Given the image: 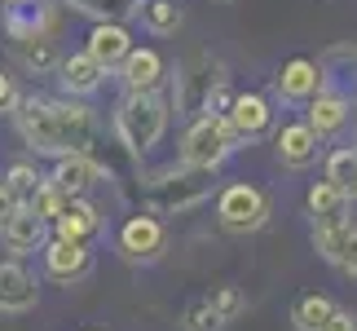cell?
I'll return each mask as SVG.
<instances>
[{"mask_svg":"<svg viewBox=\"0 0 357 331\" xmlns=\"http://www.w3.org/2000/svg\"><path fill=\"white\" fill-rule=\"evenodd\" d=\"M18 133L36 155H89L102 137V124L79 102H53V98H18Z\"/></svg>","mask_w":357,"mask_h":331,"instance_id":"6da1fadb","label":"cell"},{"mask_svg":"<svg viewBox=\"0 0 357 331\" xmlns=\"http://www.w3.org/2000/svg\"><path fill=\"white\" fill-rule=\"evenodd\" d=\"M142 203L150 216H181V212H195L199 203L212 199V172L203 168H185V163H168V168L142 177Z\"/></svg>","mask_w":357,"mask_h":331,"instance_id":"7a4b0ae2","label":"cell"},{"mask_svg":"<svg viewBox=\"0 0 357 331\" xmlns=\"http://www.w3.org/2000/svg\"><path fill=\"white\" fill-rule=\"evenodd\" d=\"M225 62L212 58L208 49L190 53V58L176 66V115L199 119V115H225L221 106H229L225 98Z\"/></svg>","mask_w":357,"mask_h":331,"instance_id":"3957f363","label":"cell"},{"mask_svg":"<svg viewBox=\"0 0 357 331\" xmlns=\"http://www.w3.org/2000/svg\"><path fill=\"white\" fill-rule=\"evenodd\" d=\"M163 128H168V98L163 93H123L115 110V142L128 155H150L159 146Z\"/></svg>","mask_w":357,"mask_h":331,"instance_id":"277c9868","label":"cell"},{"mask_svg":"<svg viewBox=\"0 0 357 331\" xmlns=\"http://www.w3.org/2000/svg\"><path fill=\"white\" fill-rule=\"evenodd\" d=\"M238 150V137L229 133L225 115H199L190 119V128L181 137V163L185 168H203V172H216L221 163Z\"/></svg>","mask_w":357,"mask_h":331,"instance_id":"5b68a950","label":"cell"},{"mask_svg":"<svg viewBox=\"0 0 357 331\" xmlns=\"http://www.w3.org/2000/svg\"><path fill=\"white\" fill-rule=\"evenodd\" d=\"M265 221H269V195L260 186L229 182L216 195V226L225 234H256Z\"/></svg>","mask_w":357,"mask_h":331,"instance_id":"8992f818","label":"cell"},{"mask_svg":"<svg viewBox=\"0 0 357 331\" xmlns=\"http://www.w3.org/2000/svg\"><path fill=\"white\" fill-rule=\"evenodd\" d=\"M0 22L9 40H53L58 27V5L53 0H0Z\"/></svg>","mask_w":357,"mask_h":331,"instance_id":"52a82bcc","label":"cell"},{"mask_svg":"<svg viewBox=\"0 0 357 331\" xmlns=\"http://www.w3.org/2000/svg\"><path fill=\"white\" fill-rule=\"evenodd\" d=\"M163 247H168V234H163L159 216L132 212L119 226V252H123V260H132V265H150V260H159Z\"/></svg>","mask_w":357,"mask_h":331,"instance_id":"ba28073f","label":"cell"},{"mask_svg":"<svg viewBox=\"0 0 357 331\" xmlns=\"http://www.w3.org/2000/svg\"><path fill=\"white\" fill-rule=\"evenodd\" d=\"M225 124H229V133L238 137V146L260 142V137L273 128V110L260 93H238V98H229V106H225Z\"/></svg>","mask_w":357,"mask_h":331,"instance_id":"9c48e42d","label":"cell"},{"mask_svg":"<svg viewBox=\"0 0 357 331\" xmlns=\"http://www.w3.org/2000/svg\"><path fill=\"white\" fill-rule=\"evenodd\" d=\"M273 155L291 172L309 168V163L318 159V133H313L305 119H287L282 128H273Z\"/></svg>","mask_w":357,"mask_h":331,"instance_id":"30bf717a","label":"cell"},{"mask_svg":"<svg viewBox=\"0 0 357 331\" xmlns=\"http://www.w3.org/2000/svg\"><path fill=\"white\" fill-rule=\"evenodd\" d=\"M40 305V279L18 260H0V314H31Z\"/></svg>","mask_w":357,"mask_h":331,"instance_id":"8fae6325","label":"cell"},{"mask_svg":"<svg viewBox=\"0 0 357 331\" xmlns=\"http://www.w3.org/2000/svg\"><path fill=\"white\" fill-rule=\"evenodd\" d=\"M318 71H322V89L326 93H335V98H344L349 106H357V45L326 49Z\"/></svg>","mask_w":357,"mask_h":331,"instance_id":"7c38bea8","label":"cell"},{"mask_svg":"<svg viewBox=\"0 0 357 331\" xmlns=\"http://www.w3.org/2000/svg\"><path fill=\"white\" fill-rule=\"evenodd\" d=\"M273 93H278L282 102H313V98L322 93V71H318V62H309V58L282 62L278 71H273Z\"/></svg>","mask_w":357,"mask_h":331,"instance_id":"4fadbf2b","label":"cell"},{"mask_svg":"<svg viewBox=\"0 0 357 331\" xmlns=\"http://www.w3.org/2000/svg\"><path fill=\"white\" fill-rule=\"evenodd\" d=\"M45 234H49V226L22 203V208L0 226V243H5L9 256H26V252H36V247H45Z\"/></svg>","mask_w":357,"mask_h":331,"instance_id":"5bb4252c","label":"cell"},{"mask_svg":"<svg viewBox=\"0 0 357 331\" xmlns=\"http://www.w3.org/2000/svg\"><path fill=\"white\" fill-rule=\"evenodd\" d=\"M89 58L102 66V71H115V66H123V58L132 53V36L128 27H115V22H98L89 31Z\"/></svg>","mask_w":357,"mask_h":331,"instance_id":"9a60e30c","label":"cell"},{"mask_svg":"<svg viewBox=\"0 0 357 331\" xmlns=\"http://www.w3.org/2000/svg\"><path fill=\"white\" fill-rule=\"evenodd\" d=\"M45 270H49V279H58V283H79V279H89V270H93V252L79 247V243L53 239V243H45Z\"/></svg>","mask_w":357,"mask_h":331,"instance_id":"2e32d148","label":"cell"},{"mask_svg":"<svg viewBox=\"0 0 357 331\" xmlns=\"http://www.w3.org/2000/svg\"><path fill=\"white\" fill-rule=\"evenodd\" d=\"M98 230H102V216L89 199H66V208L53 221V234H58L62 243H79V247H89V239Z\"/></svg>","mask_w":357,"mask_h":331,"instance_id":"e0dca14e","label":"cell"},{"mask_svg":"<svg viewBox=\"0 0 357 331\" xmlns=\"http://www.w3.org/2000/svg\"><path fill=\"white\" fill-rule=\"evenodd\" d=\"M98 182H102V172H98V163H93L89 155L58 159V163H53V177H49V186H58L66 199H84Z\"/></svg>","mask_w":357,"mask_h":331,"instance_id":"ac0fdd59","label":"cell"},{"mask_svg":"<svg viewBox=\"0 0 357 331\" xmlns=\"http://www.w3.org/2000/svg\"><path fill=\"white\" fill-rule=\"evenodd\" d=\"M119 71H123V89H128V93H159L168 66H163V58L155 49H132L128 58H123Z\"/></svg>","mask_w":357,"mask_h":331,"instance_id":"d6986e66","label":"cell"},{"mask_svg":"<svg viewBox=\"0 0 357 331\" xmlns=\"http://www.w3.org/2000/svg\"><path fill=\"white\" fill-rule=\"evenodd\" d=\"M58 80H62V89L71 93V98H89V93H98V89H102L106 71L89 58V53H71V58H62V62H58Z\"/></svg>","mask_w":357,"mask_h":331,"instance_id":"ffe728a7","label":"cell"},{"mask_svg":"<svg viewBox=\"0 0 357 331\" xmlns=\"http://www.w3.org/2000/svg\"><path fill=\"white\" fill-rule=\"evenodd\" d=\"M349 115H353V106L344 102V98H335V93H318V98H313L309 102V128L313 133H318V142H322V137H335L340 128H344V124H349Z\"/></svg>","mask_w":357,"mask_h":331,"instance_id":"44dd1931","label":"cell"},{"mask_svg":"<svg viewBox=\"0 0 357 331\" xmlns=\"http://www.w3.org/2000/svg\"><path fill=\"white\" fill-rule=\"evenodd\" d=\"M353 216L340 212V216H326V221H313V247H318L322 260H331V265H340V256H344V243L353 234Z\"/></svg>","mask_w":357,"mask_h":331,"instance_id":"7402d4cb","label":"cell"},{"mask_svg":"<svg viewBox=\"0 0 357 331\" xmlns=\"http://www.w3.org/2000/svg\"><path fill=\"white\" fill-rule=\"evenodd\" d=\"M326 186H335L349 203H357V146H340L326 155Z\"/></svg>","mask_w":357,"mask_h":331,"instance_id":"603a6c76","label":"cell"},{"mask_svg":"<svg viewBox=\"0 0 357 331\" xmlns=\"http://www.w3.org/2000/svg\"><path fill=\"white\" fill-rule=\"evenodd\" d=\"M71 5H75L79 13H89L93 27H98V22L123 27L128 18H137V13H142V0H71Z\"/></svg>","mask_w":357,"mask_h":331,"instance_id":"cb8c5ba5","label":"cell"},{"mask_svg":"<svg viewBox=\"0 0 357 331\" xmlns=\"http://www.w3.org/2000/svg\"><path fill=\"white\" fill-rule=\"evenodd\" d=\"M331 314H335V300L331 296H322V292H309V296H300L296 300V327L300 331H322L326 323H331Z\"/></svg>","mask_w":357,"mask_h":331,"instance_id":"d4e9b609","label":"cell"},{"mask_svg":"<svg viewBox=\"0 0 357 331\" xmlns=\"http://www.w3.org/2000/svg\"><path fill=\"white\" fill-rule=\"evenodd\" d=\"M142 22H146V31H155V36H172L176 27L185 22V13L176 0H142Z\"/></svg>","mask_w":357,"mask_h":331,"instance_id":"484cf974","label":"cell"},{"mask_svg":"<svg viewBox=\"0 0 357 331\" xmlns=\"http://www.w3.org/2000/svg\"><path fill=\"white\" fill-rule=\"evenodd\" d=\"M13 53H18V62L26 66V71L45 75V71H58V49H53V40H18L13 45Z\"/></svg>","mask_w":357,"mask_h":331,"instance_id":"4316f807","label":"cell"},{"mask_svg":"<svg viewBox=\"0 0 357 331\" xmlns=\"http://www.w3.org/2000/svg\"><path fill=\"white\" fill-rule=\"evenodd\" d=\"M305 208L313 221H326V216H340V212H349V199L340 195L335 186H326V182H313L309 186V195H305Z\"/></svg>","mask_w":357,"mask_h":331,"instance_id":"83f0119b","label":"cell"},{"mask_svg":"<svg viewBox=\"0 0 357 331\" xmlns=\"http://www.w3.org/2000/svg\"><path fill=\"white\" fill-rule=\"evenodd\" d=\"M5 186L13 190V195H18V203H26L40 186H45V177L36 172V163H31V159H18V163H13V168L5 172Z\"/></svg>","mask_w":357,"mask_h":331,"instance_id":"f1b7e54d","label":"cell"},{"mask_svg":"<svg viewBox=\"0 0 357 331\" xmlns=\"http://www.w3.org/2000/svg\"><path fill=\"white\" fill-rule=\"evenodd\" d=\"M181 327H185V331H221L225 323L216 318L212 300H208V296H199V300H190V305L181 309Z\"/></svg>","mask_w":357,"mask_h":331,"instance_id":"f546056e","label":"cell"},{"mask_svg":"<svg viewBox=\"0 0 357 331\" xmlns=\"http://www.w3.org/2000/svg\"><path fill=\"white\" fill-rule=\"evenodd\" d=\"M26 208H31V212H36L40 221H45V226H49V221H58V212L66 208V195H62L58 186H49V182H45V186H40L31 199H26Z\"/></svg>","mask_w":357,"mask_h":331,"instance_id":"4dcf8cb0","label":"cell"},{"mask_svg":"<svg viewBox=\"0 0 357 331\" xmlns=\"http://www.w3.org/2000/svg\"><path fill=\"white\" fill-rule=\"evenodd\" d=\"M208 300H212V309H216V318H221V323H234L238 314H243V305H247L238 287H216Z\"/></svg>","mask_w":357,"mask_h":331,"instance_id":"1f68e13d","label":"cell"},{"mask_svg":"<svg viewBox=\"0 0 357 331\" xmlns=\"http://www.w3.org/2000/svg\"><path fill=\"white\" fill-rule=\"evenodd\" d=\"M9 110H18V89H13V80L0 71V115H9Z\"/></svg>","mask_w":357,"mask_h":331,"instance_id":"d6a6232c","label":"cell"},{"mask_svg":"<svg viewBox=\"0 0 357 331\" xmlns=\"http://www.w3.org/2000/svg\"><path fill=\"white\" fill-rule=\"evenodd\" d=\"M22 208V203H18V195H13V190L5 186V177H0V226H5V221L13 216V212H18Z\"/></svg>","mask_w":357,"mask_h":331,"instance_id":"836d02e7","label":"cell"},{"mask_svg":"<svg viewBox=\"0 0 357 331\" xmlns=\"http://www.w3.org/2000/svg\"><path fill=\"white\" fill-rule=\"evenodd\" d=\"M322 331H357V314H353V309H340V305H335L331 323H326Z\"/></svg>","mask_w":357,"mask_h":331,"instance_id":"e575fe53","label":"cell"},{"mask_svg":"<svg viewBox=\"0 0 357 331\" xmlns=\"http://www.w3.org/2000/svg\"><path fill=\"white\" fill-rule=\"evenodd\" d=\"M340 265H344L353 279H357V230L349 234V243H344V256H340Z\"/></svg>","mask_w":357,"mask_h":331,"instance_id":"d590c367","label":"cell"},{"mask_svg":"<svg viewBox=\"0 0 357 331\" xmlns=\"http://www.w3.org/2000/svg\"><path fill=\"white\" fill-rule=\"evenodd\" d=\"M212 5H229V0H212Z\"/></svg>","mask_w":357,"mask_h":331,"instance_id":"8d00e7d4","label":"cell"}]
</instances>
